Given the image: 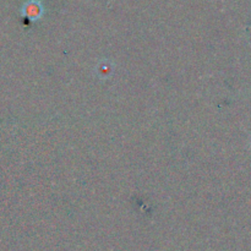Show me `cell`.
Wrapping results in <instances>:
<instances>
[{"mask_svg": "<svg viewBox=\"0 0 251 251\" xmlns=\"http://www.w3.org/2000/svg\"><path fill=\"white\" fill-rule=\"evenodd\" d=\"M24 14L32 20H34V19H37V17L41 16L42 7H41V5H39V2H37V1L27 2L24 7Z\"/></svg>", "mask_w": 251, "mask_h": 251, "instance_id": "6da1fadb", "label": "cell"}]
</instances>
